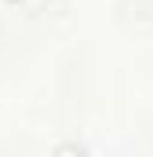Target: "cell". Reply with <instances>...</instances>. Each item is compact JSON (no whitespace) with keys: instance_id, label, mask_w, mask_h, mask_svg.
I'll list each match as a JSON object with an SVG mask.
<instances>
[{"instance_id":"cell-1","label":"cell","mask_w":153,"mask_h":157,"mask_svg":"<svg viewBox=\"0 0 153 157\" xmlns=\"http://www.w3.org/2000/svg\"><path fill=\"white\" fill-rule=\"evenodd\" d=\"M7 4H18V0H7Z\"/></svg>"}]
</instances>
